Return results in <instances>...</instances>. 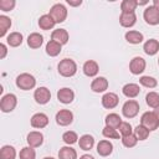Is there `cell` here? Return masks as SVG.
<instances>
[{
	"label": "cell",
	"mask_w": 159,
	"mask_h": 159,
	"mask_svg": "<svg viewBox=\"0 0 159 159\" xmlns=\"http://www.w3.org/2000/svg\"><path fill=\"white\" fill-rule=\"evenodd\" d=\"M158 65H159V58H158Z\"/></svg>",
	"instance_id": "obj_48"
},
{
	"label": "cell",
	"mask_w": 159,
	"mask_h": 159,
	"mask_svg": "<svg viewBox=\"0 0 159 159\" xmlns=\"http://www.w3.org/2000/svg\"><path fill=\"white\" fill-rule=\"evenodd\" d=\"M55 21H53V19L50 16V14H46V15H42L40 19H39V26H40V29H42V30H50V29H52L53 26H55Z\"/></svg>",
	"instance_id": "obj_26"
},
{
	"label": "cell",
	"mask_w": 159,
	"mask_h": 159,
	"mask_svg": "<svg viewBox=\"0 0 159 159\" xmlns=\"http://www.w3.org/2000/svg\"><path fill=\"white\" fill-rule=\"evenodd\" d=\"M34 98L39 104H46L51 99V92L46 87H39L37 89H35Z\"/></svg>",
	"instance_id": "obj_9"
},
{
	"label": "cell",
	"mask_w": 159,
	"mask_h": 159,
	"mask_svg": "<svg viewBox=\"0 0 159 159\" xmlns=\"http://www.w3.org/2000/svg\"><path fill=\"white\" fill-rule=\"evenodd\" d=\"M118 102H119V98L113 92H108V93H106L102 97V106L104 108H107V109H112V108L117 107L118 106Z\"/></svg>",
	"instance_id": "obj_12"
},
{
	"label": "cell",
	"mask_w": 159,
	"mask_h": 159,
	"mask_svg": "<svg viewBox=\"0 0 159 159\" xmlns=\"http://www.w3.org/2000/svg\"><path fill=\"white\" fill-rule=\"evenodd\" d=\"M78 145H80V148L82 150H89L94 145V138L92 135H89V134H84V135H82L80 138Z\"/></svg>",
	"instance_id": "obj_24"
},
{
	"label": "cell",
	"mask_w": 159,
	"mask_h": 159,
	"mask_svg": "<svg viewBox=\"0 0 159 159\" xmlns=\"http://www.w3.org/2000/svg\"><path fill=\"white\" fill-rule=\"evenodd\" d=\"M73 98H75V92L68 87H63V88L58 89V92H57V99L63 104L71 103L73 101Z\"/></svg>",
	"instance_id": "obj_11"
},
{
	"label": "cell",
	"mask_w": 159,
	"mask_h": 159,
	"mask_svg": "<svg viewBox=\"0 0 159 159\" xmlns=\"http://www.w3.org/2000/svg\"><path fill=\"white\" fill-rule=\"evenodd\" d=\"M137 6H138V2L135 0H123L120 4L122 12H134Z\"/></svg>",
	"instance_id": "obj_32"
},
{
	"label": "cell",
	"mask_w": 159,
	"mask_h": 159,
	"mask_svg": "<svg viewBox=\"0 0 159 159\" xmlns=\"http://www.w3.org/2000/svg\"><path fill=\"white\" fill-rule=\"evenodd\" d=\"M0 50H1V53H0V58H4V57L6 56V52H7V50H6V46H5L4 43H0Z\"/></svg>",
	"instance_id": "obj_42"
},
{
	"label": "cell",
	"mask_w": 159,
	"mask_h": 159,
	"mask_svg": "<svg viewBox=\"0 0 159 159\" xmlns=\"http://www.w3.org/2000/svg\"><path fill=\"white\" fill-rule=\"evenodd\" d=\"M26 140H27V143H29V147H31V148H37V147H40V145L43 143V135H42V133L34 130V132H30V133L27 134Z\"/></svg>",
	"instance_id": "obj_14"
},
{
	"label": "cell",
	"mask_w": 159,
	"mask_h": 159,
	"mask_svg": "<svg viewBox=\"0 0 159 159\" xmlns=\"http://www.w3.org/2000/svg\"><path fill=\"white\" fill-rule=\"evenodd\" d=\"M43 159H55V158H52V157H45Z\"/></svg>",
	"instance_id": "obj_47"
},
{
	"label": "cell",
	"mask_w": 159,
	"mask_h": 159,
	"mask_svg": "<svg viewBox=\"0 0 159 159\" xmlns=\"http://www.w3.org/2000/svg\"><path fill=\"white\" fill-rule=\"evenodd\" d=\"M118 129H119V133L122 134V137L132 134V125L128 122H122L120 125L118 127Z\"/></svg>",
	"instance_id": "obj_40"
},
{
	"label": "cell",
	"mask_w": 159,
	"mask_h": 159,
	"mask_svg": "<svg viewBox=\"0 0 159 159\" xmlns=\"http://www.w3.org/2000/svg\"><path fill=\"white\" fill-rule=\"evenodd\" d=\"M67 4H70L71 6H80L82 4L81 0H77V1H72V0H67Z\"/></svg>",
	"instance_id": "obj_43"
},
{
	"label": "cell",
	"mask_w": 159,
	"mask_h": 159,
	"mask_svg": "<svg viewBox=\"0 0 159 159\" xmlns=\"http://www.w3.org/2000/svg\"><path fill=\"white\" fill-rule=\"evenodd\" d=\"M6 41L11 47H17L22 43V35L20 32H11L10 35H7Z\"/></svg>",
	"instance_id": "obj_29"
},
{
	"label": "cell",
	"mask_w": 159,
	"mask_h": 159,
	"mask_svg": "<svg viewBox=\"0 0 159 159\" xmlns=\"http://www.w3.org/2000/svg\"><path fill=\"white\" fill-rule=\"evenodd\" d=\"M108 88V81L104 77H96L91 83V89L96 93L104 92Z\"/></svg>",
	"instance_id": "obj_16"
},
{
	"label": "cell",
	"mask_w": 159,
	"mask_h": 159,
	"mask_svg": "<svg viewBox=\"0 0 159 159\" xmlns=\"http://www.w3.org/2000/svg\"><path fill=\"white\" fill-rule=\"evenodd\" d=\"M113 152V144L109 140H101L97 144V153L101 157H108Z\"/></svg>",
	"instance_id": "obj_19"
},
{
	"label": "cell",
	"mask_w": 159,
	"mask_h": 159,
	"mask_svg": "<svg viewBox=\"0 0 159 159\" xmlns=\"http://www.w3.org/2000/svg\"><path fill=\"white\" fill-rule=\"evenodd\" d=\"M10 26H11V20L5 15H0V37L5 36V34L10 29Z\"/></svg>",
	"instance_id": "obj_33"
},
{
	"label": "cell",
	"mask_w": 159,
	"mask_h": 159,
	"mask_svg": "<svg viewBox=\"0 0 159 159\" xmlns=\"http://www.w3.org/2000/svg\"><path fill=\"white\" fill-rule=\"evenodd\" d=\"M103 135L106 138H109V139H118L119 138V132H117L116 128H111V127H104L103 130H102Z\"/></svg>",
	"instance_id": "obj_39"
},
{
	"label": "cell",
	"mask_w": 159,
	"mask_h": 159,
	"mask_svg": "<svg viewBox=\"0 0 159 159\" xmlns=\"http://www.w3.org/2000/svg\"><path fill=\"white\" fill-rule=\"evenodd\" d=\"M68 37H70V36H68V32H67L65 29H56V30H53L52 34H51V40H52V41H56V42L60 43V45L67 43Z\"/></svg>",
	"instance_id": "obj_15"
},
{
	"label": "cell",
	"mask_w": 159,
	"mask_h": 159,
	"mask_svg": "<svg viewBox=\"0 0 159 159\" xmlns=\"http://www.w3.org/2000/svg\"><path fill=\"white\" fill-rule=\"evenodd\" d=\"M50 16L53 19V21L57 22H63L67 17V9L62 4H55L50 9Z\"/></svg>",
	"instance_id": "obj_3"
},
{
	"label": "cell",
	"mask_w": 159,
	"mask_h": 159,
	"mask_svg": "<svg viewBox=\"0 0 159 159\" xmlns=\"http://www.w3.org/2000/svg\"><path fill=\"white\" fill-rule=\"evenodd\" d=\"M122 92H123V94H124L125 97H128V98H135V97L139 94L140 88H139V86H138L137 83H127V84L123 87Z\"/></svg>",
	"instance_id": "obj_21"
},
{
	"label": "cell",
	"mask_w": 159,
	"mask_h": 159,
	"mask_svg": "<svg viewBox=\"0 0 159 159\" xmlns=\"http://www.w3.org/2000/svg\"><path fill=\"white\" fill-rule=\"evenodd\" d=\"M82 70H83V73H84L86 76H88V77H93V76H96V75L98 73L99 67H98V63H97L96 61H93V60H88V61L84 62Z\"/></svg>",
	"instance_id": "obj_18"
},
{
	"label": "cell",
	"mask_w": 159,
	"mask_h": 159,
	"mask_svg": "<svg viewBox=\"0 0 159 159\" xmlns=\"http://www.w3.org/2000/svg\"><path fill=\"white\" fill-rule=\"evenodd\" d=\"M139 82H140L142 86H144L147 88H154L158 84L157 80L154 77H150V76H143V77H140L139 78Z\"/></svg>",
	"instance_id": "obj_35"
},
{
	"label": "cell",
	"mask_w": 159,
	"mask_h": 159,
	"mask_svg": "<svg viewBox=\"0 0 159 159\" xmlns=\"http://www.w3.org/2000/svg\"><path fill=\"white\" fill-rule=\"evenodd\" d=\"M154 114H155V117H157V119L159 120V107H157L155 109H154V112H153Z\"/></svg>",
	"instance_id": "obj_45"
},
{
	"label": "cell",
	"mask_w": 159,
	"mask_h": 159,
	"mask_svg": "<svg viewBox=\"0 0 159 159\" xmlns=\"http://www.w3.org/2000/svg\"><path fill=\"white\" fill-rule=\"evenodd\" d=\"M145 102L149 107L155 109L157 107H159V94L157 92H149L145 96Z\"/></svg>",
	"instance_id": "obj_31"
},
{
	"label": "cell",
	"mask_w": 159,
	"mask_h": 159,
	"mask_svg": "<svg viewBox=\"0 0 159 159\" xmlns=\"http://www.w3.org/2000/svg\"><path fill=\"white\" fill-rule=\"evenodd\" d=\"M16 86L20 89L29 91V89H32L36 86V80L30 73H21L16 77Z\"/></svg>",
	"instance_id": "obj_2"
},
{
	"label": "cell",
	"mask_w": 159,
	"mask_h": 159,
	"mask_svg": "<svg viewBox=\"0 0 159 159\" xmlns=\"http://www.w3.org/2000/svg\"><path fill=\"white\" fill-rule=\"evenodd\" d=\"M125 40H127L129 43L137 45V43H140V42L144 40V36H143V34L139 32V31L129 30V31L125 32Z\"/></svg>",
	"instance_id": "obj_22"
},
{
	"label": "cell",
	"mask_w": 159,
	"mask_h": 159,
	"mask_svg": "<svg viewBox=\"0 0 159 159\" xmlns=\"http://www.w3.org/2000/svg\"><path fill=\"white\" fill-rule=\"evenodd\" d=\"M15 6V0H0V9L2 11H10Z\"/></svg>",
	"instance_id": "obj_41"
},
{
	"label": "cell",
	"mask_w": 159,
	"mask_h": 159,
	"mask_svg": "<svg viewBox=\"0 0 159 159\" xmlns=\"http://www.w3.org/2000/svg\"><path fill=\"white\" fill-rule=\"evenodd\" d=\"M62 139H63V142H65L66 144L71 145V144H75V143L77 142L78 137H77L76 132L68 130V132H65V133H63V135H62Z\"/></svg>",
	"instance_id": "obj_36"
},
{
	"label": "cell",
	"mask_w": 159,
	"mask_h": 159,
	"mask_svg": "<svg viewBox=\"0 0 159 159\" xmlns=\"http://www.w3.org/2000/svg\"><path fill=\"white\" fill-rule=\"evenodd\" d=\"M80 159H94V158L92 155H89V154H84V155L80 157Z\"/></svg>",
	"instance_id": "obj_44"
},
{
	"label": "cell",
	"mask_w": 159,
	"mask_h": 159,
	"mask_svg": "<svg viewBox=\"0 0 159 159\" xmlns=\"http://www.w3.org/2000/svg\"><path fill=\"white\" fill-rule=\"evenodd\" d=\"M134 135L137 137L138 140H145L149 137V130L140 124V125H137L134 128Z\"/></svg>",
	"instance_id": "obj_34"
},
{
	"label": "cell",
	"mask_w": 159,
	"mask_h": 159,
	"mask_svg": "<svg viewBox=\"0 0 159 159\" xmlns=\"http://www.w3.org/2000/svg\"><path fill=\"white\" fill-rule=\"evenodd\" d=\"M72 120H73V113L70 109H61L56 113V122L58 125L66 127L71 124Z\"/></svg>",
	"instance_id": "obj_8"
},
{
	"label": "cell",
	"mask_w": 159,
	"mask_h": 159,
	"mask_svg": "<svg viewBox=\"0 0 159 159\" xmlns=\"http://www.w3.org/2000/svg\"><path fill=\"white\" fill-rule=\"evenodd\" d=\"M137 22L135 12H122L119 16V24L123 27H132Z\"/></svg>",
	"instance_id": "obj_17"
},
{
	"label": "cell",
	"mask_w": 159,
	"mask_h": 159,
	"mask_svg": "<svg viewBox=\"0 0 159 159\" xmlns=\"http://www.w3.org/2000/svg\"><path fill=\"white\" fill-rule=\"evenodd\" d=\"M140 123L149 132L155 130L159 127V120L157 119V117H155V114L153 112H145V113H143V116L140 118Z\"/></svg>",
	"instance_id": "obj_4"
},
{
	"label": "cell",
	"mask_w": 159,
	"mask_h": 159,
	"mask_svg": "<svg viewBox=\"0 0 159 159\" xmlns=\"http://www.w3.org/2000/svg\"><path fill=\"white\" fill-rule=\"evenodd\" d=\"M106 125L107 127H111V128H116L118 129V127L122 123V119L117 114V113H109L107 117H106Z\"/></svg>",
	"instance_id": "obj_28"
},
{
	"label": "cell",
	"mask_w": 159,
	"mask_h": 159,
	"mask_svg": "<svg viewBox=\"0 0 159 159\" xmlns=\"http://www.w3.org/2000/svg\"><path fill=\"white\" fill-rule=\"evenodd\" d=\"M34 128H43L48 124V117L45 113H35L30 120Z\"/></svg>",
	"instance_id": "obj_13"
},
{
	"label": "cell",
	"mask_w": 159,
	"mask_h": 159,
	"mask_svg": "<svg viewBox=\"0 0 159 159\" xmlns=\"http://www.w3.org/2000/svg\"><path fill=\"white\" fill-rule=\"evenodd\" d=\"M58 159H77V152L71 147H62L58 152Z\"/></svg>",
	"instance_id": "obj_25"
},
{
	"label": "cell",
	"mask_w": 159,
	"mask_h": 159,
	"mask_svg": "<svg viewBox=\"0 0 159 159\" xmlns=\"http://www.w3.org/2000/svg\"><path fill=\"white\" fill-rule=\"evenodd\" d=\"M143 17H144L147 24H149V25H158L159 24V9L154 7L153 5H149L144 10Z\"/></svg>",
	"instance_id": "obj_6"
},
{
	"label": "cell",
	"mask_w": 159,
	"mask_h": 159,
	"mask_svg": "<svg viewBox=\"0 0 159 159\" xmlns=\"http://www.w3.org/2000/svg\"><path fill=\"white\" fill-rule=\"evenodd\" d=\"M145 66H147L145 60L143 57L137 56V57L132 58V61L129 63V70H130V72L133 75H139V73H142L145 70Z\"/></svg>",
	"instance_id": "obj_10"
},
{
	"label": "cell",
	"mask_w": 159,
	"mask_h": 159,
	"mask_svg": "<svg viewBox=\"0 0 159 159\" xmlns=\"http://www.w3.org/2000/svg\"><path fill=\"white\" fill-rule=\"evenodd\" d=\"M122 112H123L124 117H127V118H134L138 114V112H139V103L137 101H134V99H129V101H127L123 104Z\"/></svg>",
	"instance_id": "obj_7"
},
{
	"label": "cell",
	"mask_w": 159,
	"mask_h": 159,
	"mask_svg": "<svg viewBox=\"0 0 159 159\" xmlns=\"http://www.w3.org/2000/svg\"><path fill=\"white\" fill-rule=\"evenodd\" d=\"M137 142H138V139H137V137L134 134H129V135L122 137V143H123V145L125 148H133L137 144Z\"/></svg>",
	"instance_id": "obj_38"
},
{
	"label": "cell",
	"mask_w": 159,
	"mask_h": 159,
	"mask_svg": "<svg viewBox=\"0 0 159 159\" xmlns=\"http://www.w3.org/2000/svg\"><path fill=\"white\" fill-rule=\"evenodd\" d=\"M143 50L147 55L149 56H153L155 55L158 51H159V41L155 40V39H150L148 41L144 42V46H143Z\"/></svg>",
	"instance_id": "obj_20"
},
{
	"label": "cell",
	"mask_w": 159,
	"mask_h": 159,
	"mask_svg": "<svg viewBox=\"0 0 159 159\" xmlns=\"http://www.w3.org/2000/svg\"><path fill=\"white\" fill-rule=\"evenodd\" d=\"M16 104H17L16 96L12 94V93H7V94L2 96L1 102H0V108H1V111L4 113H9V112H11V111L15 109Z\"/></svg>",
	"instance_id": "obj_5"
},
{
	"label": "cell",
	"mask_w": 159,
	"mask_h": 159,
	"mask_svg": "<svg viewBox=\"0 0 159 159\" xmlns=\"http://www.w3.org/2000/svg\"><path fill=\"white\" fill-rule=\"evenodd\" d=\"M153 6L159 9V0H153Z\"/></svg>",
	"instance_id": "obj_46"
},
{
	"label": "cell",
	"mask_w": 159,
	"mask_h": 159,
	"mask_svg": "<svg viewBox=\"0 0 159 159\" xmlns=\"http://www.w3.org/2000/svg\"><path fill=\"white\" fill-rule=\"evenodd\" d=\"M36 153L31 147H25L20 150V159H35Z\"/></svg>",
	"instance_id": "obj_37"
},
{
	"label": "cell",
	"mask_w": 159,
	"mask_h": 159,
	"mask_svg": "<svg viewBox=\"0 0 159 159\" xmlns=\"http://www.w3.org/2000/svg\"><path fill=\"white\" fill-rule=\"evenodd\" d=\"M61 46H62V45L57 43L56 41L50 40V41L46 43V53H47L48 56H51V57H55V56H57V55L61 52Z\"/></svg>",
	"instance_id": "obj_27"
},
{
	"label": "cell",
	"mask_w": 159,
	"mask_h": 159,
	"mask_svg": "<svg viewBox=\"0 0 159 159\" xmlns=\"http://www.w3.org/2000/svg\"><path fill=\"white\" fill-rule=\"evenodd\" d=\"M58 73L63 77H72L77 72V65L71 58H63L57 66Z\"/></svg>",
	"instance_id": "obj_1"
},
{
	"label": "cell",
	"mask_w": 159,
	"mask_h": 159,
	"mask_svg": "<svg viewBox=\"0 0 159 159\" xmlns=\"http://www.w3.org/2000/svg\"><path fill=\"white\" fill-rule=\"evenodd\" d=\"M16 150L11 145H4L0 150V159H15Z\"/></svg>",
	"instance_id": "obj_30"
},
{
	"label": "cell",
	"mask_w": 159,
	"mask_h": 159,
	"mask_svg": "<svg viewBox=\"0 0 159 159\" xmlns=\"http://www.w3.org/2000/svg\"><path fill=\"white\" fill-rule=\"evenodd\" d=\"M42 42H43V37L39 32H32L27 37V45L31 48H39V47H41Z\"/></svg>",
	"instance_id": "obj_23"
}]
</instances>
